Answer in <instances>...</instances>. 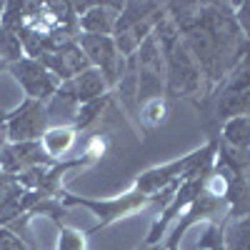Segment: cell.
Here are the masks:
<instances>
[{
  "label": "cell",
  "mask_w": 250,
  "mask_h": 250,
  "mask_svg": "<svg viewBox=\"0 0 250 250\" xmlns=\"http://www.w3.org/2000/svg\"><path fill=\"white\" fill-rule=\"evenodd\" d=\"M3 8H5V5H3V3H0V15H3Z\"/></svg>",
  "instance_id": "cell-20"
},
{
  "label": "cell",
  "mask_w": 250,
  "mask_h": 250,
  "mask_svg": "<svg viewBox=\"0 0 250 250\" xmlns=\"http://www.w3.org/2000/svg\"><path fill=\"white\" fill-rule=\"evenodd\" d=\"M78 45L83 55L88 58L90 68H95L103 78H105L108 88L118 85L123 70H125V58L120 55L113 35H78Z\"/></svg>",
  "instance_id": "cell-2"
},
{
  "label": "cell",
  "mask_w": 250,
  "mask_h": 250,
  "mask_svg": "<svg viewBox=\"0 0 250 250\" xmlns=\"http://www.w3.org/2000/svg\"><path fill=\"white\" fill-rule=\"evenodd\" d=\"M3 68H5V62H3V60H0V70H3Z\"/></svg>",
  "instance_id": "cell-19"
},
{
  "label": "cell",
  "mask_w": 250,
  "mask_h": 250,
  "mask_svg": "<svg viewBox=\"0 0 250 250\" xmlns=\"http://www.w3.org/2000/svg\"><path fill=\"white\" fill-rule=\"evenodd\" d=\"M73 130L70 128H50L43 133V150L50 153V155H62L68 148H70V143H73Z\"/></svg>",
  "instance_id": "cell-13"
},
{
  "label": "cell",
  "mask_w": 250,
  "mask_h": 250,
  "mask_svg": "<svg viewBox=\"0 0 250 250\" xmlns=\"http://www.w3.org/2000/svg\"><path fill=\"white\" fill-rule=\"evenodd\" d=\"M223 138L235 150H250V115H238V118L225 120Z\"/></svg>",
  "instance_id": "cell-11"
},
{
  "label": "cell",
  "mask_w": 250,
  "mask_h": 250,
  "mask_svg": "<svg viewBox=\"0 0 250 250\" xmlns=\"http://www.w3.org/2000/svg\"><path fill=\"white\" fill-rule=\"evenodd\" d=\"M0 250H28V248H25V243L20 240L15 233L0 228Z\"/></svg>",
  "instance_id": "cell-18"
},
{
  "label": "cell",
  "mask_w": 250,
  "mask_h": 250,
  "mask_svg": "<svg viewBox=\"0 0 250 250\" xmlns=\"http://www.w3.org/2000/svg\"><path fill=\"white\" fill-rule=\"evenodd\" d=\"M200 68L188 53L183 40H170L168 43V93L180 95H193L200 90Z\"/></svg>",
  "instance_id": "cell-3"
},
{
  "label": "cell",
  "mask_w": 250,
  "mask_h": 250,
  "mask_svg": "<svg viewBox=\"0 0 250 250\" xmlns=\"http://www.w3.org/2000/svg\"><path fill=\"white\" fill-rule=\"evenodd\" d=\"M123 5L125 3H93L78 18V28L85 35H113Z\"/></svg>",
  "instance_id": "cell-9"
},
{
  "label": "cell",
  "mask_w": 250,
  "mask_h": 250,
  "mask_svg": "<svg viewBox=\"0 0 250 250\" xmlns=\"http://www.w3.org/2000/svg\"><path fill=\"white\" fill-rule=\"evenodd\" d=\"M228 5H215L198 15L185 28V48L198 62L200 73L210 80H220L228 68H233L243 53V35Z\"/></svg>",
  "instance_id": "cell-1"
},
{
  "label": "cell",
  "mask_w": 250,
  "mask_h": 250,
  "mask_svg": "<svg viewBox=\"0 0 250 250\" xmlns=\"http://www.w3.org/2000/svg\"><path fill=\"white\" fill-rule=\"evenodd\" d=\"M233 15H235V23H238L243 38L250 40V0H245V3L235 5V13H233Z\"/></svg>",
  "instance_id": "cell-17"
},
{
  "label": "cell",
  "mask_w": 250,
  "mask_h": 250,
  "mask_svg": "<svg viewBox=\"0 0 250 250\" xmlns=\"http://www.w3.org/2000/svg\"><path fill=\"white\" fill-rule=\"evenodd\" d=\"M108 93V83L95 68H88L83 70L80 75L60 83L58 85V95L68 98L75 105H83V103H90V100H98V98H105Z\"/></svg>",
  "instance_id": "cell-8"
},
{
  "label": "cell",
  "mask_w": 250,
  "mask_h": 250,
  "mask_svg": "<svg viewBox=\"0 0 250 250\" xmlns=\"http://www.w3.org/2000/svg\"><path fill=\"white\" fill-rule=\"evenodd\" d=\"M58 250H85V240H83V235L75 233V230H62Z\"/></svg>",
  "instance_id": "cell-16"
},
{
  "label": "cell",
  "mask_w": 250,
  "mask_h": 250,
  "mask_svg": "<svg viewBox=\"0 0 250 250\" xmlns=\"http://www.w3.org/2000/svg\"><path fill=\"white\" fill-rule=\"evenodd\" d=\"M103 105H105V98H98V100H90V103H83V105L78 108V115H75L78 128H85L88 123H93L95 115L103 110Z\"/></svg>",
  "instance_id": "cell-15"
},
{
  "label": "cell",
  "mask_w": 250,
  "mask_h": 250,
  "mask_svg": "<svg viewBox=\"0 0 250 250\" xmlns=\"http://www.w3.org/2000/svg\"><path fill=\"white\" fill-rule=\"evenodd\" d=\"M228 250H250V215L230 228V233H228Z\"/></svg>",
  "instance_id": "cell-14"
},
{
  "label": "cell",
  "mask_w": 250,
  "mask_h": 250,
  "mask_svg": "<svg viewBox=\"0 0 250 250\" xmlns=\"http://www.w3.org/2000/svg\"><path fill=\"white\" fill-rule=\"evenodd\" d=\"M43 155L40 150V143H13V145H5L3 150H0V168L5 173H13V170H20L25 168V165H33L38 163Z\"/></svg>",
  "instance_id": "cell-10"
},
{
  "label": "cell",
  "mask_w": 250,
  "mask_h": 250,
  "mask_svg": "<svg viewBox=\"0 0 250 250\" xmlns=\"http://www.w3.org/2000/svg\"><path fill=\"white\" fill-rule=\"evenodd\" d=\"M35 60H40V62H43V65L55 75V80H62V83L90 68L88 58L83 55V50H80V45H78V38L73 40V43H65V45H60V48H55V50L43 53V55L35 58Z\"/></svg>",
  "instance_id": "cell-7"
},
{
  "label": "cell",
  "mask_w": 250,
  "mask_h": 250,
  "mask_svg": "<svg viewBox=\"0 0 250 250\" xmlns=\"http://www.w3.org/2000/svg\"><path fill=\"white\" fill-rule=\"evenodd\" d=\"M48 125V108L38 100H28L8 120V138L13 143H38Z\"/></svg>",
  "instance_id": "cell-6"
},
{
  "label": "cell",
  "mask_w": 250,
  "mask_h": 250,
  "mask_svg": "<svg viewBox=\"0 0 250 250\" xmlns=\"http://www.w3.org/2000/svg\"><path fill=\"white\" fill-rule=\"evenodd\" d=\"M13 78L20 83V88L25 90V95L30 100H38V103H43L48 98H53L58 93V80L55 75L43 65L40 60L35 58H23V60H18L13 62V65H8Z\"/></svg>",
  "instance_id": "cell-5"
},
{
  "label": "cell",
  "mask_w": 250,
  "mask_h": 250,
  "mask_svg": "<svg viewBox=\"0 0 250 250\" xmlns=\"http://www.w3.org/2000/svg\"><path fill=\"white\" fill-rule=\"evenodd\" d=\"M215 115L220 120L250 115V62L235 68L220 85L215 98Z\"/></svg>",
  "instance_id": "cell-4"
},
{
  "label": "cell",
  "mask_w": 250,
  "mask_h": 250,
  "mask_svg": "<svg viewBox=\"0 0 250 250\" xmlns=\"http://www.w3.org/2000/svg\"><path fill=\"white\" fill-rule=\"evenodd\" d=\"M23 58H25V48H23L20 35H15L8 28L0 25V60H3L5 65H13V62L23 60Z\"/></svg>",
  "instance_id": "cell-12"
}]
</instances>
